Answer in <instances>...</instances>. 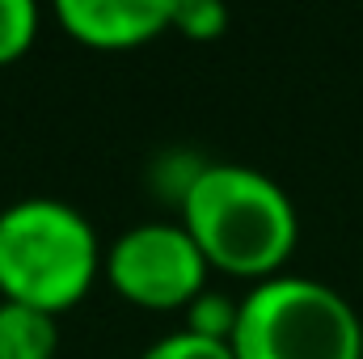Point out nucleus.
Segmentation results:
<instances>
[{
	"label": "nucleus",
	"mask_w": 363,
	"mask_h": 359,
	"mask_svg": "<svg viewBox=\"0 0 363 359\" xmlns=\"http://www.w3.org/2000/svg\"><path fill=\"white\" fill-rule=\"evenodd\" d=\"M182 228L194 237L207 267L237 279H271L296 250L300 216L291 194L254 165H199L178 194Z\"/></svg>",
	"instance_id": "nucleus-1"
},
{
	"label": "nucleus",
	"mask_w": 363,
	"mask_h": 359,
	"mask_svg": "<svg viewBox=\"0 0 363 359\" xmlns=\"http://www.w3.org/2000/svg\"><path fill=\"white\" fill-rule=\"evenodd\" d=\"M101 254L81 207L47 194L17 199L0 211V300L60 317L85 300Z\"/></svg>",
	"instance_id": "nucleus-2"
},
{
	"label": "nucleus",
	"mask_w": 363,
	"mask_h": 359,
	"mask_svg": "<svg viewBox=\"0 0 363 359\" xmlns=\"http://www.w3.org/2000/svg\"><path fill=\"white\" fill-rule=\"evenodd\" d=\"M228 347L237 359H363V321L330 283L279 270L241 296Z\"/></svg>",
	"instance_id": "nucleus-3"
},
{
	"label": "nucleus",
	"mask_w": 363,
	"mask_h": 359,
	"mask_svg": "<svg viewBox=\"0 0 363 359\" xmlns=\"http://www.w3.org/2000/svg\"><path fill=\"white\" fill-rule=\"evenodd\" d=\"M101 270L110 287L140 309H186L207 287V258L194 237L169 220H144L123 228L106 254Z\"/></svg>",
	"instance_id": "nucleus-4"
},
{
	"label": "nucleus",
	"mask_w": 363,
	"mask_h": 359,
	"mask_svg": "<svg viewBox=\"0 0 363 359\" xmlns=\"http://www.w3.org/2000/svg\"><path fill=\"white\" fill-rule=\"evenodd\" d=\"M55 17L81 47L127 51L169 30V0H60Z\"/></svg>",
	"instance_id": "nucleus-5"
},
{
	"label": "nucleus",
	"mask_w": 363,
	"mask_h": 359,
	"mask_svg": "<svg viewBox=\"0 0 363 359\" xmlns=\"http://www.w3.org/2000/svg\"><path fill=\"white\" fill-rule=\"evenodd\" d=\"M60 351V317L0 300V359H55Z\"/></svg>",
	"instance_id": "nucleus-6"
},
{
	"label": "nucleus",
	"mask_w": 363,
	"mask_h": 359,
	"mask_svg": "<svg viewBox=\"0 0 363 359\" xmlns=\"http://www.w3.org/2000/svg\"><path fill=\"white\" fill-rule=\"evenodd\" d=\"M237 313H241V300H233V296H224L216 287H203L186 304V326L182 330H190L199 338H211V343H233Z\"/></svg>",
	"instance_id": "nucleus-7"
},
{
	"label": "nucleus",
	"mask_w": 363,
	"mask_h": 359,
	"mask_svg": "<svg viewBox=\"0 0 363 359\" xmlns=\"http://www.w3.org/2000/svg\"><path fill=\"white\" fill-rule=\"evenodd\" d=\"M169 30L190 43H211L228 30V9L220 0H169Z\"/></svg>",
	"instance_id": "nucleus-8"
},
{
	"label": "nucleus",
	"mask_w": 363,
	"mask_h": 359,
	"mask_svg": "<svg viewBox=\"0 0 363 359\" xmlns=\"http://www.w3.org/2000/svg\"><path fill=\"white\" fill-rule=\"evenodd\" d=\"M38 38V4L34 0H0V64L21 60Z\"/></svg>",
	"instance_id": "nucleus-9"
},
{
	"label": "nucleus",
	"mask_w": 363,
	"mask_h": 359,
	"mask_svg": "<svg viewBox=\"0 0 363 359\" xmlns=\"http://www.w3.org/2000/svg\"><path fill=\"white\" fill-rule=\"evenodd\" d=\"M140 359H237L228 343H211V338H199L190 330H174L165 338H157L152 347H144Z\"/></svg>",
	"instance_id": "nucleus-10"
}]
</instances>
